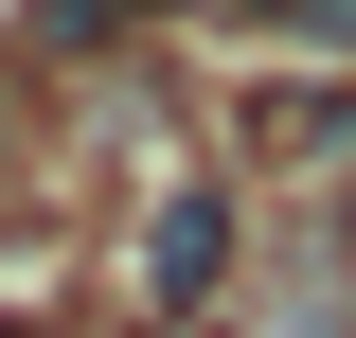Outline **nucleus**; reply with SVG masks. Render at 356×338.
Masks as SVG:
<instances>
[{"label":"nucleus","mask_w":356,"mask_h":338,"mask_svg":"<svg viewBox=\"0 0 356 338\" xmlns=\"http://www.w3.org/2000/svg\"><path fill=\"white\" fill-rule=\"evenodd\" d=\"M143 285H161V303H214L232 285V196H161V214H143Z\"/></svg>","instance_id":"nucleus-1"},{"label":"nucleus","mask_w":356,"mask_h":338,"mask_svg":"<svg viewBox=\"0 0 356 338\" xmlns=\"http://www.w3.org/2000/svg\"><path fill=\"white\" fill-rule=\"evenodd\" d=\"M267 36H321V54H356V0H250Z\"/></svg>","instance_id":"nucleus-2"},{"label":"nucleus","mask_w":356,"mask_h":338,"mask_svg":"<svg viewBox=\"0 0 356 338\" xmlns=\"http://www.w3.org/2000/svg\"><path fill=\"white\" fill-rule=\"evenodd\" d=\"M232 18H250V0H232Z\"/></svg>","instance_id":"nucleus-4"},{"label":"nucleus","mask_w":356,"mask_h":338,"mask_svg":"<svg viewBox=\"0 0 356 338\" xmlns=\"http://www.w3.org/2000/svg\"><path fill=\"white\" fill-rule=\"evenodd\" d=\"M143 0H36V36H125Z\"/></svg>","instance_id":"nucleus-3"}]
</instances>
